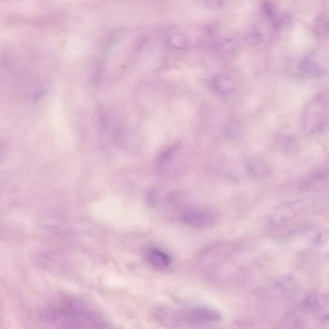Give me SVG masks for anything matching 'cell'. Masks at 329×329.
<instances>
[{"mask_svg": "<svg viewBox=\"0 0 329 329\" xmlns=\"http://www.w3.org/2000/svg\"><path fill=\"white\" fill-rule=\"evenodd\" d=\"M168 42L172 47L183 49L187 47L188 40L183 33L179 31L172 32L168 37Z\"/></svg>", "mask_w": 329, "mask_h": 329, "instance_id": "cell-9", "label": "cell"}, {"mask_svg": "<svg viewBox=\"0 0 329 329\" xmlns=\"http://www.w3.org/2000/svg\"><path fill=\"white\" fill-rule=\"evenodd\" d=\"M145 256L148 264L156 270H165L172 263V258L169 255L159 248L148 249Z\"/></svg>", "mask_w": 329, "mask_h": 329, "instance_id": "cell-6", "label": "cell"}, {"mask_svg": "<svg viewBox=\"0 0 329 329\" xmlns=\"http://www.w3.org/2000/svg\"><path fill=\"white\" fill-rule=\"evenodd\" d=\"M46 322L66 328H99L106 324L93 309L77 299H67L44 311Z\"/></svg>", "mask_w": 329, "mask_h": 329, "instance_id": "cell-1", "label": "cell"}, {"mask_svg": "<svg viewBox=\"0 0 329 329\" xmlns=\"http://www.w3.org/2000/svg\"><path fill=\"white\" fill-rule=\"evenodd\" d=\"M326 320L328 321V322L329 323V315H328V316H327Z\"/></svg>", "mask_w": 329, "mask_h": 329, "instance_id": "cell-12", "label": "cell"}, {"mask_svg": "<svg viewBox=\"0 0 329 329\" xmlns=\"http://www.w3.org/2000/svg\"><path fill=\"white\" fill-rule=\"evenodd\" d=\"M202 2L208 9L218 11L224 7L226 0H202Z\"/></svg>", "mask_w": 329, "mask_h": 329, "instance_id": "cell-10", "label": "cell"}, {"mask_svg": "<svg viewBox=\"0 0 329 329\" xmlns=\"http://www.w3.org/2000/svg\"><path fill=\"white\" fill-rule=\"evenodd\" d=\"M329 305V294H320L312 296L304 303L305 308L309 310L320 311Z\"/></svg>", "mask_w": 329, "mask_h": 329, "instance_id": "cell-7", "label": "cell"}, {"mask_svg": "<svg viewBox=\"0 0 329 329\" xmlns=\"http://www.w3.org/2000/svg\"><path fill=\"white\" fill-rule=\"evenodd\" d=\"M220 313L212 308L199 307L192 309L186 314L188 324L195 326L216 324L221 320Z\"/></svg>", "mask_w": 329, "mask_h": 329, "instance_id": "cell-5", "label": "cell"}, {"mask_svg": "<svg viewBox=\"0 0 329 329\" xmlns=\"http://www.w3.org/2000/svg\"><path fill=\"white\" fill-rule=\"evenodd\" d=\"M218 210L210 206H193L184 208L180 218L184 224L199 229L212 227L219 221Z\"/></svg>", "mask_w": 329, "mask_h": 329, "instance_id": "cell-2", "label": "cell"}, {"mask_svg": "<svg viewBox=\"0 0 329 329\" xmlns=\"http://www.w3.org/2000/svg\"><path fill=\"white\" fill-rule=\"evenodd\" d=\"M296 288L295 279L292 276H286L281 278L276 283V288L278 292L282 294L290 293Z\"/></svg>", "mask_w": 329, "mask_h": 329, "instance_id": "cell-8", "label": "cell"}, {"mask_svg": "<svg viewBox=\"0 0 329 329\" xmlns=\"http://www.w3.org/2000/svg\"><path fill=\"white\" fill-rule=\"evenodd\" d=\"M329 238V230H323L317 234L314 238V243L316 245H322L328 241Z\"/></svg>", "mask_w": 329, "mask_h": 329, "instance_id": "cell-11", "label": "cell"}, {"mask_svg": "<svg viewBox=\"0 0 329 329\" xmlns=\"http://www.w3.org/2000/svg\"><path fill=\"white\" fill-rule=\"evenodd\" d=\"M306 209V205L302 202H295L282 206L273 212L269 217L268 226L275 228L283 225L294 217L302 214Z\"/></svg>", "mask_w": 329, "mask_h": 329, "instance_id": "cell-4", "label": "cell"}, {"mask_svg": "<svg viewBox=\"0 0 329 329\" xmlns=\"http://www.w3.org/2000/svg\"><path fill=\"white\" fill-rule=\"evenodd\" d=\"M152 316L158 324L166 328H181L188 323L186 314L169 307H156Z\"/></svg>", "mask_w": 329, "mask_h": 329, "instance_id": "cell-3", "label": "cell"}]
</instances>
